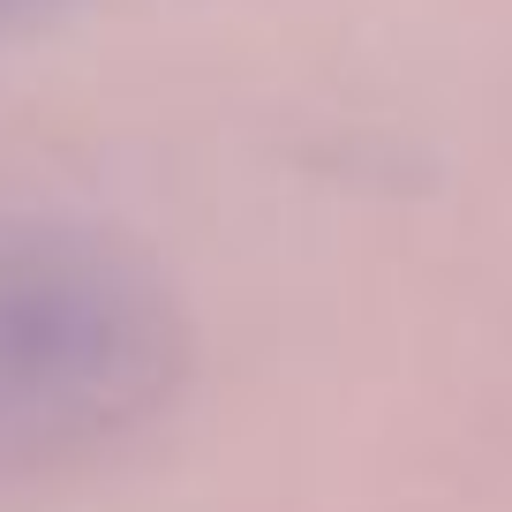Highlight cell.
Here are the masks:
<instances>
[{"label": "cell", "instance_id": "cell-1", "mask_svg": "<svg viewBox=\"0 0 512 512\" xmlns=\"http://www.w3.org/2000/svg\"><path fill=\"white\" fill-rule=\"evenodd\" d=\"M189 317L128 241L0 219V475L83 467L159 422L189 377Z\"/></svg>", "mask_w": 512, "mask_h": 512}, {"label": "cell", "instance_id": "cell-2", "mask_svg": "<svg viewBox=\"0 0 512 512\" xmlns=\"http://www.w3.org/2000/svg\"><path fill=\"white\" fill-rule=\"evenodd\" d=\"M68 8H76V0H0V46L38 31V23H53V16H68Z\"/></svg>", "mask_w": 512, "mask_h": 512}]
</instances>
